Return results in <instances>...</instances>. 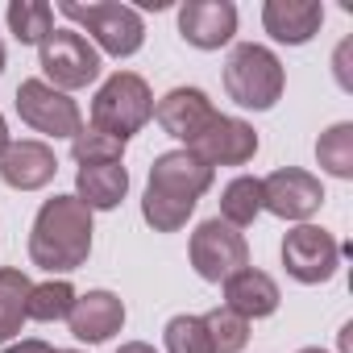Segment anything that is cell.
Masks as SVG:
<instances>
[{
  "label": "cell",
  "mask_w": 353,
  "mask_h": 353,
  "mask_svg": "<svg viewBox=\"0 0 353 353\" xmlns=\"http://www.w3.org/2000/svg\"><path fill=\"white\" fill-rule=\"evenodd\" d=\"M17 117H21L30 129L46 133V137H75V133L83 129L79 104H75L67 92L50 88L46 79H26V83L17 88Z\"/></svg>",
  "instance_id": "7"
},
{
  "label": "cell",
  "mask_w": 353,
  "mask_h": 353,
  "mask_svg": "<svg viewBox=\"0 0 353 353\" xmlns=\"http://www.w3.org/2000/svg\"><path fill=\"white\" fill-rule=\"evenodd\" d=\"M42 71L50 79V88L59 92H75V88H88L96 75H100V54L96 46L75 34V30H54L42 46Z\"/></svg>",
  "instance_id": "5"
},
{
  "label": "cell",
  "mask_w": 353,
  "mask_h": 353,
  "mask_svg": "<svg viewBox=\"0 0 353 353\" xmlns=\"http://www.w3.org/2000/svg\"><path fill=\"white\" fill-rule=\"evenodd\" d=\"M208 188H212V166L200 162L192 150L158 154L154 166H150V192H162V196H174V200L200 204V196Z\"/></svg>",
  "instance_id": "11"
},
{
  "label": "cell",
  "mask_w": 353,
  "mask_h": 353,
  "mask_svg": "<svg viewBox=\"0 0 353 353\" xmlns=\"http://www.w3.org/2000/svg\"><path fill=\"white\" fill-rule=\"evenodd\" d=\"M59 158L46 141H9V150L0 154V179L17 192H38L54 179Z\"/></svg>",
  "instance_id": "14"
},
{
  "label": "cell",
  "mask_w": 353,
  "mask_h": 353,
  "mask_svg": "<svg viewBox=\"0 0 353 353\" xmlns=\"http://www.w3.org/2000/svg\"><path fill=\"white\" fill-rule=\"evenodd\" d=\"M9 30L21 46H42L54 34V9L46 0H13L9 5Z\"/></svg>",
  "instance_id": "21"
},
{
  "label": "cell",
  "mask_w": 353,
  "mask_h": 353,
  "mask_svg": "<svg viewBox=\"0 0 353 353\" xmlns=\"http://www.w3.org/2000/svg\"><path fill=\"white\" fill-rule=\"evenodd\" d=\"M0 71H5V42H0Z\"/></svg>",
  "instance_id": "31"
},
{
  "label": "cell",
  "mask_w": 353,
  "mask_h": 353,
  "mask_svg": "<svg viewBox=\"0 0 353 353\" xmlns=\"http://www.w3.org/2000/svg\"><path fill=\"white\" fill-rule=\"evenodd\" d=\"M283 63L274 59V50L258 46V42H241L233 46L229 63H225V92L229 100H237L241 108H254V112H266L279 104L283 96Z\"/></svg>",
  "instance_id": "3"
},
{
  "label": "cell",
  "mask_w": 353,
  "mask_h": 353,
  "mask_svg": "<svg viewBox=\"0 0 353 353\" xmlns=\"http://www.w3.org/2000/svg\"><path fill=\"white\" fill-rule=\"evenodd\" d=\"M71 332L88 345H100L108 341L112 332H121L125 324V303L112 295V291H88V295H75V307L67 316Z\"/></svg>",
  "instance_id": "16"
},
{
  "label": "cell",
  "mask_w": 353,
  "mask_h": 353,
  "mask_svg": "<svg viewBox=\"0 0 353 353\" xmlns=\"http://www.w3.org/2000/svg\"><path fill=\"white\" fill-rule=\"evenodd\" d=\"M262 26L274 42L283 46H303L320 34L324 26V5L320 0H266Z\"/></svg>",
  "instance_id": "15"
},
{
  "label": "cell",
  "mask_w": 353,
  "mask_h": 353,
  "mask_svg": "<svg viewBox=\"0 0 353 353\" xmlns=\"http://www.w3.org/2000/svg\"><path fill=\"white\" fill-rule=\"evenodd\" d=\"M192 266H196L200 279L225 283V279H233L237 270L250 266V245H245V237H241L233 225H225L221 216H216V221H204V225L192 233Z\"/></svg>",
  "instance_id": "6"
},
{
  "label": "cell",
  "mask_w": 353,
  "mask_h": 353,
  "mask_svg": "<svg viewBox=\"0 0 353 353\" xmlns=\"http://www.w3.org/2000/svg\"><path fill=\"white\" fill-rule=\"evenodd\" d=\"M121 141L117 137H108V133H100V129H79L75 137H71V154H75V162L83 166V162H121Z\"/></svg>",
  "instance_id": "27"
},
{
  "label": "cell",
  "mask_w": 353,
  "mask_h": 353,
  "mask_svg": "<svg viewBox=\"0 0 353 353\" xmlns=\"http://www.w3.org/2000/svg\"><path fill=\"white\" fill-rule=\"evenodd\" d=\"M179 34L196 50H221L237 34V9L229 0H188L179 9Z\"/></svg>",
  "instance_id": "12"
},
{
  "label": "cell",
  "mask_w": 353,
  "mask_h": 353,
  "mask_svg": "<svg viewBox=\"0 0 353 353\" xmlns=\"http://www.w3.org/2000/svg\"><path fill=\"white\" fill-rule=\"evenodd\" d=\"M316 158L328 174H336V179H353V125L341 121L332 125L328 133H320L316 141Z\"/></svg>",
  "instance_id": "22"
},
{
  "label": "cell",
  "mask_w": 353,
  "mask_h": 353,
  "mask_svg": "<svg viewBox=\"0 0 353 353\" xmlns=\"http://www.w3.org/2000/svg\"><path fill=\"white\" fill-rule=\"evenodd\" d=\"M320 204H324L320 179L299 166H283L262 179V208L274 212L279 221H307Z\"/></svg>",
  "instance_id": "9"
},
{
  "label": "cell",
  "mask_w": 353,
  "mask_h": 353,
  "mask_svg": "<svg viewBox=\"0 0 353 353\" xmlns=\"http://www.w3.org/2000/svg\"><path fill=\"white\" fill-rule=\"evenodd\" d=\"M262 212V179L254 174H237V179L221 192V221L233 225V229H245L254 225Z\"/></svg>",
  "instance_id": "20"
},
{
  "label": "cell",
  "mask_w": 353,
  "mask_h": 353,
  "mask_svg": "<svg viewBox=\"0 0 353 353\" xmlns=\"http://www.w3.org/2000/svg\"><path fill=\"white\" fill-rule=\"evenodd\" d=\"M59 353H79V349H59Z\"/></svg>",
  "instance_id": "33"
},
{
  "label": "cell",
  "mask_w": 353,
  "mask_h": 353,
  "mask_svg": "<svg viewBox=\"0 0 353 353\" xmlns=\"http://www.w3.org/2000/svg\"><path fill=\"white\" fill-rule=\"evenodd\" d=\"M129 192V170L121 162H83L75 174V200H83L88 208H117Z\"/></svg>",
  "instance_id": "18"
},
{
  "label": "cell",
  "mask_w": 353,
  "mask_h": 353,
  "mask_svg": "<svg viewBox=\"0 0 353 353\" xmlns=\"http://www.w3.org/2000/svg\"><path fill=\"white\" fill-rule=\"evenodd\" d=\"M88 254H92V208L75 196L46 200L30 229V262L50 274H67L79 270Z\"/></svg>",
  "instance_id": "1"
},
{
  "label": "cell",
  "mask_w": 353,
  "mask_h": 353,
  "mask_svg": "<svg viewBox=\"0 0 353 353\" xmlns=\"http://www.w3.org/2000/svg\"><path fill=\"white\" fill-rule=\"evenodd\" d=\"M154 117V96H150V83L133 71H117L100 83L96 100H92V129L117 137L121 145L141 133V125Z\"/></svg>",
  "instance_id": "2"
},
{
  "label": "cell",
  "mask_w": 353,
  "mask_h": 353,
  "mask_svg": "<svg viewBox=\"0 0 353 353\" xmlns=\"http://www.w3.org/2000/svg\"><path fill=\"white\" fill-rule=\"evenodd\" d=\"M5 353H59V349L46 345V341H17V345H9Z\"/></svg>",
  "instance_id": "28"
},
{
  "label": "cell",
  "mask_w": 353,
  "mask_h": 353,
  "mask_svg": "<svg viewBox=\"0 0 353 353\" xmlns=\"http://www.w3.org/2000/svg\"><path fill=\"white\" fill-rule=\"evenodd\" d=\"M188 150H192L200 162H208L212 170H216V166H245V162L258 154V133H254V125L216 112V117L208 121V129H204Z\"/></svg>",
  "instance_id": "10"
},
{
  "label": "cell",
  "mask_w": 353,
  "mask_h": 353,
  "mask_svg": "<svg viewBox=\"0 0 353 353\" xmlns=\"http://www.w3.org/2000/svg\"><path fill=\"white\" fill-rule=\"evenodd\" d=\"M71 307H75V287L67 279H50V283H38L30 291V320H42V324L67 320Z\"/></svg>",
  "instance_id": "24"
},
{
  "label": "cell",
  "mask_w": 353,
  "mask_h": 353,
  "mask_svg": "<svg viewBox=\"0 0 353 353\" xmlns=\"http://www.w3.org/2000/svg\"><path fill=\"white\" fill-rule=\"evenodd\" d=\"M30 291H34V283L21 270H13V266L0 270V341H13L21 332V324L30 320Z\"/></svg>",
  "instance_id": "19"
},
{
  "label": "cell",
  "mask_w": 353,
  "mask_h": 353,
  "mask_svg": "<svg viewBox=\"0 0 353 353\" xmlns=\"http://www.w3.org/2000/svg\"><path fill=\"white\" fill-rule=\"evenodd\" d=\"M9 150V129H5V117H0V154Z\"/></svg>",
  "instance_id": "30"
},
{
  "label": "cell",
  "mask_w": 353,
  "mask_h": 353,
  "mask_svg": "<svg viewBox=\"0 0 353 353\" xmlns=\"http://www.w3.org/2000/svg\"><path fill=\"white\" fill-rule=\"evenodd\" d=\"M63 17L79 21L96 38V46L112 59H129L145 42V26H141L137 9H129V5H112V0H104V5H63Z\"/></svg>",
  "instance_id": "4"
},
{
  "label": "cell",
  "mask_w": 353,
  "mask_h": 353,
  "mask_svg": "<svg viewBox=\"0 0 353 353\" xmlns=\"http://www.w3.org/2000/svg\"><path fill=\"white\" fill-rule=\"evenodd\" d=\"M299 353H324V349H299Z\"/></svg>",
  "instance_id": "32"
},
{
  "label": "cell",
  "mask_w": 353,
  "mask_h": 353,
  "mask_svg": "<svg viewBox=\"0 0 353 353\" xmlns=\"http://www.w3.org/2000/svg\"><path fill=\"white\" fill-rule=\"evenodd\" d=\"M204 328H208V341H212V353H241L245 341H250V320L229 312V307H212L208 316H200Z\"/></svg>",
  "instance_id": "25"
},
{
  "label": "cell",
  "mask_w": 353,
  "mask_h": 353,
  "mask_svg": "<svg viewBox=\"0 0 353 353\" xmlns=\"http://www.w3.org/2000/svg\"><path fill=\"white\" fill-rule=\"evenodd\" d=\"M336 262H341V245L320 225H299L283 241V266L295 283H307V287L328 283L336 274Z\"/></svg>",
  "instance_id": "8"
},
{
  "label": "cell",
  "mask_w": 353,
  "mask_h": 353,
  "mask_svg": "<svg viewBox=\"0 0 353 353\" xmlns=\"http://www.w3.org/2000/svg\"><path fill=\"white\" fill-rule=\"evenodd\" d=\"M212 117H216V108H212V100H208L200 88H170V92L154 104V121H158L170 137H179V141H188V145L208 129Z\"/></svg>",
  "instance_id": "13"
},
{
  "label": "cell",
  "mask_w": 353,
  "mask_h": 353,
  "mask_svg": "<svg viewBox=\"0 0 353 353\" xmlns=\"http://www.w3.org/2000/svg\"><path fill=\"white\" fill-rule=\"evenodd\" d=\"M225 307L245 316V320H262L279 312V283L266 270H237L233 279H225Z\"/></svg>",
  "instance_id": "17"
},
{
  "label": "cell",
  "mask_w": 353,
  "mask_h": 353,
  "mask_svg": "<svg viewBox=\"0 0 353 353\" xmlns=\"http://www.w3.org/2000/svg\"><path fill=\"white\" fill-rule=\"evenodd\" d=\"M117 353H158L154 345H145V341H129V345H121Z\"/></svg>",
  "instance_id": "29"
},
{
  "label": "cell",
  "mask_w": 353,
  "mask_h": 353,
  "mask_svg": "<svg viewBox=\"0 0 353 353\" xmlns=\"http://www.w3.org/2000/svg\"><path fill=\"white\" fill-rule=\"evenodd\" d=\"M192 212H196L192 200H174V196H162V192H150V188H145L141 216H145V225H150L154 233H179Z\"/></svg>",
  "instance_id": "23"
},
{
  "label": "cell",
  "mask_w": 353,
  "mask_h": 353,
  "mask_svg": "<svg viewBox=\"0 0 353 353\" xmlns=\"http://www.w3.org/2000/svg\"><path fill=\"white\" fill-rule=\"evenodd\" d=\"M166 353H212L204 320L200 316H174L166 324Z\"/></svg>",
  "instance_id": "26"
}]
</instances>
